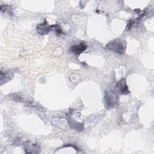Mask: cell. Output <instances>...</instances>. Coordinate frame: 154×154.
Segmentation results:
<instances>
[{
  "label": "cell",
  "instance_id": "3",
  "mask_svg": "<svg viewBox=\"0 0 154 154\" xmlns=\"http://www.w3.org/2000/svg\"><path fill=\"white\" fill-rule=\"evenodd\" d=\"M87 48V45L84 42H81L78 45H74L72 46L70 50L72 52L76 55H79L84 52Z\"/></svg>",
  "mask_w": 154,
  "mask_h": 154
},
{
  "label": "cell",
  "instance_id": "2",
  "mask_svg": "<svg viewBox=\"0 0 154 154\" xmlns=\"http://www.w3.org/2000/svg\"><path fill=\"white\" fill-rule=\"evenodd\" d=\"M104 102L106 108H113L117 102V97L116 94L112 91H106L104 95Z\"/></svg>",
  "mask_w": 154,
  "mask_h": 154
},
{
  "label": "cell",
  "instance_id": "5",
  "mask_svg": "<svg viewBox=\"0 0 154 154\" xmlns=\"http://www.w3.org/2000/svg\"><path fill=\"white\" fill-rule=\"evenodd\" d=\"M54 25H48L46 20L43 23H41L37 26L38 32L40 34H46L50 32L51 30L53 29Z\"/></svg>",
  "mask_w": 154,
  "mask_h": 154
},
{
  "label": "cell",
  "instance_id": "6",
  "mask_svg": "<svg viewBox=\"0 0 154 154\" xmlns=\"http://www.w3.org/2000/svg\"><path fill=\"white\" fill-rule=\"evenodd\" d=\"M23 148L25 150V153H37L35 150H38V147L35 144H32L30 142H26L23 145Z\"/></svg>",
  "mask_w": 154,
  "mask_h": 154
},
{
  "label": "cell",
  "instance_id": "1",
  "mask_svg": "<svg viewBox=\"0 0 154 154\" xmlns=\"http://www.w3.org/2000/svg\"><path fill=\"white\" fill-rule=\"evenodd\" d=\"M105 48L119 54H124L126 49V43L120 38H116L108 42Z\"/></svg>",
  "mask_w": 154,
  "mask_h": 154
},
{
  "label": "cell",
  "instance_id": "4",
  "mask_svg": "<svg viewBox=\"0 0 154 154\" xmlns=\"http://www.w3.org/2000/svg\"><path fill=\"white\" fill-rule=\"evenodd\" d=\"M116 88L119 93L122 94H127L129 93L128 87L126 84L125 79H122L120 80L116 85Z\"/></svg>",
  "mask_w": 154,
  "mask_h": 154
}]
</instances>
